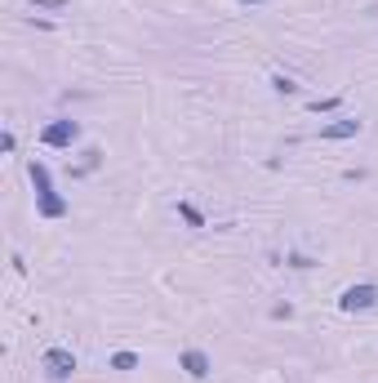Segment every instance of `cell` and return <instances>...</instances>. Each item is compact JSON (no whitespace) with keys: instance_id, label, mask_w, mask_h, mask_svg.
Returning a JSON list of instances; mask_svg holds the SVG:
<instances>
[{"instance_id":"obj_5","label":"cell","mask_w":378,"mask_h":383,"mask_svg":"<svg viewBox=\"0 0 378 383\" xmlns=\"http://www.w3.org/2000/svg\"><path fill=\"white\" fill-rule=\"evenodd\" d=\"M356 134H361V121H329V125H321V138H325V143L356 138Z\"/></svg>"},{"instance_id":"obj_11","label":"cell","mask_w":378,"mask_h":383,"mask_svg":"<svg viewBox=\"0 0 378 383\" xmlns=\"http://www.w3.org/2000/svg\"><path fill=\"white\" fill-rule=\"evenodd\" d=\"M36 9H67V0H31Z\"/></svg>"},{"instance_id":"obj_12","label":"cell","mask_w":378,"mask_h":383,"mask_svg":"<svg viewBox=\"0 0 378 383\" xmlns=\"http://www.w3.org/2000/svg\"><path fill=\"white\" fill-rule=\"evenodd\" d=\"M240 5H263V0H240Z\"/></svg>"},{"instance_id":"obj_10","label":"cell","mask_w":378,"mask_h":383,"mask_svg":"<svg viewBox=\"0 0 378 383\" xmlns=\"http://www.w3.org/2000/svg\"><path fill=\"white\" fill-rule=\"evenodd\" d=\"M307 107H312L316 116H321V112H334V107H338V99H316V103H307Z\"/></svg>"},{"instance_id":"obj_6","label":"cell","mask_w":378,"mask_h":383,"mask_svg":"<svg viewBox=\"0 0 378 383\" xmlns=\"http://www.w3.org/2000/svg\"><path fill=\"white\" fill-rule=\"evenodd\" d=\"M31 183H36V196H41V192H54V178L41 161H31Z\"/></svg>"},{"instance_id":"obj_2","label":"cell","mask_w":378,"mask_h":383,"mask_svg":"<svg viewBox=\"0 0 378 383\" xmlns=\"http://www.w3.org/2000/svg\"><path fill=\"white\" fill-rule=\"evenodd\" d=\"M76 138H80V125L76 121H50V125H45V134H41L45 147H71Z\"/></svg>"},{"instance_id":"obj_8","label":"cell","mask_w":378,"mask_h":383,"mask_svg":"<svg viewBox=\"0 0 378 383\" xmlns=\"http://www.w3.org/2000/svg\"><path fill=\"white\" fill-rule=\"evenodd\" d=\"M112 370H138V352H116L112 356Z\"/></svg>"},{"instance_id":"obj_1","label":"cell","mask_w":378,"mask_h":383,"mask_svg":"<svg viewBox=\"0 0 378 383\" xmlns=\"http://www.w3.org/2000/svg\"><path fill=\"white\" fill-rule=\"evenodd\" d=\"M378 303V285H347L343 294H338V308L343 312H370Z\"/></svg>"},{"instance_id":"obj_9","label":"cell","mask_w":378,"mask_h":383,"mask_svg":"<svg viewBox=\"0 0 378 383\" xmlns=\"http://www.w3.org/2000/svg\"><path fill=\"white\" fill-rule=\"evenodd\" d=\"M272 89H276V94H294L298 85H294V80H289V76H272Z\"/></svg>"},{"instance_id":"obj_7","label":"cell","mask_w":378,"mask_h":383,"mask_svg":"<svg viewBox=\"0 0 378 383\" xmlns=\"http://www.w3.org/2000/svg\"><path fill=\"white\" fill-rule=\"evenodd\" d=\"M178 219L187 223V227H205V214L191 205V201H178Z\"/></svg>"},{"instance_id":"obj_3","label":"cell","mask_w":378,"mask_h":383,"mask_svg":"<svg viewBox=\"0 0 378 383\" xmlns=\"http://www.w3.org/2000/svg\"><path fill=\"white\" fill-rule=\"evenodd\" d=\"M45 370H50V379L63 383V379L76 375V356H71L67 348H50V352H45Z\"/></svg>"},{"instance_id":"obj_4","label":"cell","mask_w":378,"mask_h":383,"mask_svg":"<svg viewBox=\"0 0 378 383\" xmlns=\"http://www.w3.org/2000/svg\"><path fill=\"white\" fill-rule=\"evenodd\" d=\"M178 370H187L191 379H210V370H214V366H210V356H205L201 348H187V352L178 356Z\"/></svg>"}]
</instances>
